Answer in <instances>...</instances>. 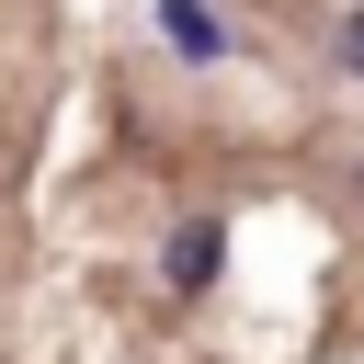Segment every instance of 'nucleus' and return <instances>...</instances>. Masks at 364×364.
<instances>
[{
  "label": "nucleus",
  "instance_id": "obj_3",
  "mask_svg": "<svg viewBox=\"0 0 364 364\" xmlns=\"http://www.w3.org/2000/svg\"><path fill=\"white\" fill-rule=\"evenodd\" d=\"M341 68H353V80H364V23H341Z\"/></svg>",
  "mask_w": 364,
  "mask_h": 364
},
{
  "label": "nucleus",
  "instance_id": "obj_2",
  "mask_svg": "<svg viewBox=\"0 0 364 364\" xmlns=\"http://www.w3.org/2000/svg\"><path fill=\"white\" fill-rule=\"evenodd\" d=\"M216 250H228V239H216V216H193V228H171V250H159V262H171V284H182V296H205V284H216Z\"/></svg>",
  "mask_w": 364,
  "mask_h": 364
},
{
  "label": "nucleus",
  "instance_id": "obj_1",
  "mask_svg": "<svg viewBox=\"0 0 364 364\" xmlns=\"http://www.w3.org/2000/svg\"><path fill=\"white\" fill-rule=\"evenodd\" d=\"M159 46H171V57H193V68H205V57H228V23H216V11H205V0H159Z\"/></svg>",
  "mask_w": 364,
  "mask_h": 364
}]
</instances>
